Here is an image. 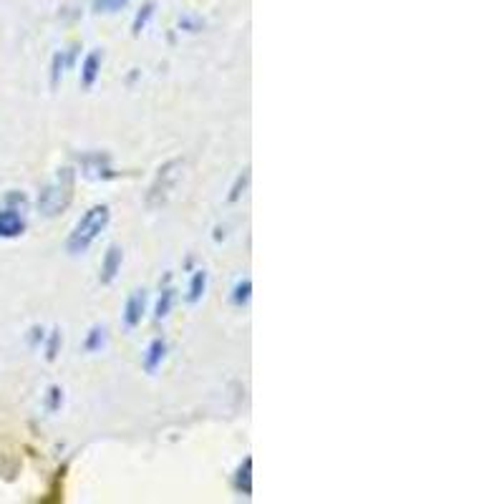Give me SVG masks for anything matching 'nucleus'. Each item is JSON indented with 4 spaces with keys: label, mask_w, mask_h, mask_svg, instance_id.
<instances>
[{
    "label": "nucleus",
    "mask_w": 504,
    "mask_h": 504,
    "mask_svg": "<svg viewBox=\"0 0 504 504\" xmlns=\"http://www.w3.org/2000/svg\"><path fill=\"white\" fill-rule=\"evenodd\" d=\"M109 220H111L109 205H94L91 210H86L84 217L76 222L74 232L68 235L66 250L71 252V255H84V252L99 240V235L106 230Z\"/></svg>",
    "instance_id": "1"
},
{
    "label": "nucleus",
    "mask_w": 504,
    "mask_h": 504,
    "mask_svg": "<svg viewBox=\"0 0 504 504\" xmlns=\"http://www.w3.org/2000/svg\"><path fill=\"white\" fill-rule=\"evenodd\" d=\"M74 177H71V169H61L58 172V177L53 179L48 187L41 189V194H38V207L46 217H56V215H61L66 207H68V202L74 197Z\"/></svg>",
    "instance_id": "2"
},
{
    "label": "nucleus",
    "mask_w": 504,
    "mask_h": 504,
    "mask_svg": "<svg viewBox=\"0 0 504 504\" xmlns=\"http://www.w3.org/2000/svg\"><path fill=\"white\" fill-rule=\"evenodd\" d=\"M179 167V162H169V164H164V167L159 169L157 174V182H154V187H152V197H149V202L154 205V200L159 197V202L167 200L169 189H172V182L177 179V172L174 169Z\"/></svg>",
    "instance_id": "3"
},
{
    "label": "nucleus",
    "mask_w": 504,
    "mask_h": 504,
    "mask_svg": "<svg viewBox=\"0 0 504 504\" xmlns=\"http://www.w3.org/2000/svg\"><path fill=\"white\" fill-rule=\"evenodd\" d=\"M26 232V220L18 210H0V237L3 240H13V237H21Z\"/></svg>",
    "instance_id": "4"
},
{
    "label": "nucleus",
    "mask_w": 504,
    "mask_h": 504,
    "mask_svg": "<svg viewBox=\"0 0 504 504\" xmlns=\"http://www.w3.org/2000/svg\"><path fill=\"white\" fill-rule=\"evenodd\" d=\"M144 308H147V293L144 290H134V293L129 295L124 308L126 326L137 328L142 323V318H144Z\"/></svg>",
    "instance_id": "5"
},
{
    "label": "nucleus",
    "mask_w": 504,
    "mask_h": 504,
    "mask_svg": "<svg viewBox=\"0 0 504 504\" xmlns=\"http://www.w3.org/2000/svg\"><path fill=\"white\" fill-rule=\"evenodd\" d=\"M101 63H104V53L99 48L86 56L84 63H81V86L84 89H91L96 84V79L101 74Z\"/></svg>",
    "instance_id": "6"
},
{
    "label": "nucleus",
    "mask_w": 504,
    "mask_h": 504,
    "mask_svg": "<svg viewBox=\"0 0 504 504\" xmlns=\"http://www.w3.org/2000/svg\"><path fill=\"white\" fill-rule=\"evenodd\" d=\"M121 263H124V255H121V247L111 245L104 255V263H101V283L109 285L114 283V278L121 270Z\"/></svg>",
    "instance_id": "7"
},
{
    "label": "nucleus",
    "mask_w": 504,
    "mask_h": 504,
    "mask_svg": "<svg viewBox=\"0 0 504 504\" xmlns=\"http://www.w3.org/2000/svg\"><path fill=\"white\" fill-rule=\"evenodd\" d=\"M167 356V343L162 338H154L147 348V356H144V368L147 373H157V368L162 366V361Z\"/></svg>",
    "instance_id": "8"
},
{
    "label": "nucleus",
    "mask_w": 504,
    "mask_h": 504,
    "mask_svg": "<svg viewBox=\"0 0 504 504\" xmlns=\"http://www.w3.org/2000/svg\"><path fill=\"white\" fill-rule=\"evenodd\" d=\"M205 288H207V273L197 270V273L192 275V280H189V303H200V298L205 295Z\"/></svg>",
    "instance_id": "9"
},
{
    "label": "nucleus",
    "mask_w": 504,
    "mask_h": 504,
    "mask_svg": "<svg viewBox=\"0 0 504 504\" xmlns=\"http://www.w3.org/2000/svg\"><path fill=\"white\" fill-rule=\"evenodd\" d=\"M252 298V283L250 278H242V280H237V285H235V290H232V303L235 305H247Z\"/></svg>",
    "instance_id": "10"
},
{
    "label": "nucleus",
    "mask_w": 504,
    "mask_h": 504,
    "mask_svg": "<svg viewBox=\"0 0 504 504\" xmlns=\"http://www.w3.org/2000/svg\"><path fill=\"white\" fill-rule=\"evenodd\" d=\"M252 459L247 457L245 459V464L240 467V472H237V489H240L245 497H250L252 494Z\"/></svg>",
    "instance_id": "11"
},
{
    "label": "nucleus",
    "mask_w": 504,
    "mask_h": 504,
    "mask_svg": "<svg viewBox=\"0 0 504 504\" xmlns=\"http://www.w3.org/2000/svg\"><path fill=\"white\" fill-rule=\"evenodd\" d=\"M172 303H174V290H172V288H164L162 295H159L157 308H154V318H157V320L167 318L169 310H172Z\"/></svg>",
    "instance_id": "12"
},
{
    "label": "nucleus",
    "mask_w": 504,
    "mask_h": 504,
    "mask_svg": "<svg viewBox=\"0 0 504 504\" xmlns=\"http://www.w3.org/2000/svg\"><path fill=\"white\" fill-rule=\"evenodd\" d=\"M154 8H157L154 3H147V5H144V8H142V11L137 13V18H134V26H131L137 36L142 31H144V28H147V23L152 21V16H154Z\"/></svg>",
    "instance_id": "13"
},
{
    "label": "nucleus",
    "mask_w": 504,
    "mask_h": 504,
    "mask_svg": "<svg viewBox=\"0 0 504 504\" xmlns=\"http://www.w3.org/2000/svg\"><path fill=\"white\" fill-rule=\"evenodd\" d=\"M106 331L104 328L94 326L91 328V333H89V338H86V351H91V353H96V351H101V346H104V336Z\"/></svg>",
    "instance_id": "14"
},
{
    "label": "nucleus",
    "mask_w": 504,
    "mask_h": 504,
    "mask_svg": "<svg viewBox=\"0 0 504 504\" xmlns=\"http://www.w3.org/2000/svg\"><path fill=\"white\" fill-rule=\"evenodd\" d=\"M68 63H71V56H68V58H63V53H56V56H53V71H51L53 86H58V79L63 76V68H66Z\"/></svg>",
    "instance_id": "15"
},
{
    "label": "nucleus",
    "mask_w": 504,
    "mask_h": 504,
    "mask_svg": "<svg viewBox=\"0 0 504 504\" xmlns=\"http://www.w3.org/2000/svg\"><path fill=\"white\" fill-rule=\"evenodd\" d=\"M121 5H126V0H94L96 11L104 13H116Z\"/></svg>",
    "instance_id": "16"
},
{
    "label": "nucleus",
    "mask_w": 504,
    "mask_h": 504,
    "mask_svg": "<svg viewBox=\"0 0 504 504\" xmlns=\"http://www.w3.org/2000/svg\"><path fill=\"white\" fill-rule=\"evenodd\" d=\"M247 182H250V174L247 172H242L240 177H237V182H235V187H232V194H230V202H237L240 200L242 189L247 187Z\"/></svg>",
    "instance_id": "17"
},
{
    "label": "nucleus",
    "mask_w": 504,
    "mask_h": 504,
    "mask_svg": "<svg viewBox=\"0 0 504 504\" xmlns=\"http://www.w3.org/2000/svg\"><path fill=\"white\" fill-rule=\"evenodd\" d=\"M58 346H61V333L58 331H53L51 333V341H48V361H56V356H58Z\"/></svg>",
    "instance_id": "18"
},
{
    "label": "nucleus",
    "mask_w": 504,
    "mask_h": 504,
    "mask_svg": "<svg viewBox=\"0 0 504 504\" xmlns=\"http://www.w3.org/2000/svg\"><path fill=\"white\" fill-rule=\"evenodd\" d=\"M61 401H63V391L58 389V386H53L51 389V411L58 409V406H61Z\"/></svg>",
    "instance_id": "19"
}]
</instances>
